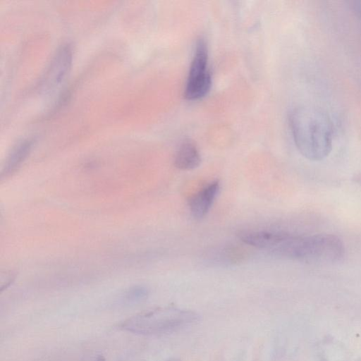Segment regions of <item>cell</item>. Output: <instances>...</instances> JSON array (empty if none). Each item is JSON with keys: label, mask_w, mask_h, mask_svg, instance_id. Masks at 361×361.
I'll return each mask as SVG.
<instances>
[{"label": "cell", "mask_w": 361, "mask_h": 361, "mask_svg": "<svg viewBox=\"0 0 361 361\" xmlns=\"http://www.w3.org/2000/svg\"><path fill=\"white\" fill-rule=\"evenodd\" d=\"M219 190V182L217 180L209 183L189 201V207L192 216L196 219H202L210 210Z\"/></svg>", "instance_id": "8992f818"}, {"label": "cell", "mask_w": 361, "mask_h": 361, "mask_svg": "<svg viewBox=\"0 0 361 361\" xmlns=\"http://www.w3.org/2000/svg\"><path fill=\"white\" fill-rule=\"evenodd\" d=\"M166 361H180V360H178V359H176V358H173V359L168 360Z\"/></svg>", "instance_id": "7c38bea8"}, {"label": "cell", "mask_w": 361, "mask_h": 361, "mask_svg": "<svg viewBox=\"0 0 361 361\" xmlns=\"http://www.w3.org/2000/svg\"><path fill=\"white\" fill-rule=\"evenodd\" d=\"M271 254L310 264H333L345 254L343 240L334 234L292 235L281 232Z\"/></svg>", "instance_id": "7a4b0ae2"}, {"label": "cell", "mask_w": 361, "mask_h": 361, "mask_svg": "<svg viewBox=\"0 0 361 361\" xmlns=\"http://www.w3.org/2000/svg\"><path fill=\"white\" fill-rule=\"evenodd\" d=\"M295 146L310 161H321L332 149L333 127L329 116L314 107H298L289 114Z\"/></svg>", "instance_id": "6da1fadb"}, {"label": "cell", "mask_w": 361, "mask_h": 361, "mask_svg": "<svg viewBox=\"0 0 361 361\" xmlns=\"http://www.w3.org/2000/svg\"><path fill=\"white\" fill-rule=\"evenodd\" d=\"M147 295V289L143 287H135L128 291L126 297L130 301L137 302L144 300Z\"/></svg>", "instance_id": "9c48e42d"}, {"label": "cell", "mask_w": 361, "mask_h": 361, "mask_svg": "<svg viewBox=\"0 0 361 361\" xmlns=\"http://www.w3.org/2000/svg\"><path fill=\"white\" fill-rule=\"evenodd\" d=\"M201 163V156L195 144L185 140L180 145L174 157L175 166L183 171L196 169Z\"/></svg>", "instance_id": "52a82bcc"}, {"label": "cell", "mask_w": 361, "mask_h": 361, "mask_svg": "<svg viewBox=\"0 0 361 361\" xmlns=\"http://www.w3.org/2000/svg\"><path fill=\"white\" fill-rule=\"evenodd\" d=\"M350 4L355 14L361 19V0L350 1Z\"/></svg>", "instance_id": "30bf717a"}, {"label": "cell", "mask_w": 361, "mask_h": 361, "mask_svg": "<svg viewBox=\"0 0 361 361\" xmlns=\"http://www.w3.org/2000/svg\"><path fill=\"white\" fill-rule=\"evenodd\" d=\"M73 61V49L70 44L61 46L55 53L39 82V90L47 92L58 85L68 75Z\"/></svg>", "instance_id": "5b68a950"}, {"label": "cell", "mask_w": 361, "mask_h": 361, "mask_svg": "<svg viewBox=\"0 0 361 361\" xmlns=\"http://www.w3.org/2000/svg\"><path fill=\"white\" fill-rule=\"evenodd\" d=\"M212 86V75L208 69V50L205 41L197 40L186 82L184 97L194 101L207 94Z\"/></svg>", "instance_id": "277c9868"}, {"label": "cell", "mask_w": 361, "mask_h": 361, "mask_svg": "<svg viewBox=\"0 0 361 361\" xmlns=\"http://www.w3.org/2000/svg\"><path fill=\"white\" fill-rule=\"evenodd\" d=\"M94 361H106V360L102 355H99L94 360Z\"/></svg>", "instance_id": "8fae6325"}, {"label": "cell", "mask_w": 361, "mask_h": 361, "mask_svg": "<svg viewBox=\"0 0 361 361\" xmlns=\"http://www.w3.org/2000/svg\"><path fill=\"white\" fill-rule=\"evenodd\" d=\"M199 318L193 311L165 307L137 314L123 321L118 326L134 334L159 335L183 329L197 322Z\"/></svg>", "instance_id": "3957f363"}, {"label": "cell", "mask_w": 361, "mask_h": 361, "mask_svg": "<svg viewBox=\"0 0 361 361\" xmlns=\"http://www.w3.org/2000/svg\"><path fill=\"white\" fill-rule=\"evenodd\" d=\"M32 145V140H25L19 143L12 152L6 166V171L14 169L27 156Z\"/></svg>", "instance_id": "ba28073f"}]
</instances>
